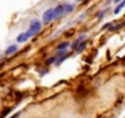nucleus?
<instances>
[{
	"label": "nucleus",
	"instance_id": "obj_8",
	"mask_svg": "<svg viewBox=\"0 0 125 118\" xmlns=\"http://www.w3.org/2000/svg\"><path fill=\"white\" fill-rule=\"evenodd\" d=\"M124 6H125V0H123L121 3H119V5H118V6L114 9V11H113V12H114V15H118V14L121 11V9H123Z\"/></svg>",
	"mask_w": 125,
	"mask_h": 118
},
{
	"label": "nucleus",
	"instance_id": "obj_17",
	"mask_svg": "<svg viewBox=\"0 0 125 118\" xmlns=\"http://www.w3.org/2000/svg\"><path fill=\"white\" fill-rule=\"evenodd\" d=\"M20 114H21V112H17V113H15L14 116H11L10 118H19V117H20Z\"/></svg>",
	"mask_w": 125,
	"mask_h": 118
},
{
	"label": "nucleus",
	"instance_id": "obj_12",
	"mask_svg": "<svg viewBox=\"0 0 125 118\" xmlns=\"http://www.w3.org/2000/svg\"><path fill=\"white\" fill-rule=\"evenodd\" d=\"M57 59H58V57H57V55H55V57H50V58H48L47 60H45V64H47V65H50V64H55Z\"/></svg>",
	"mask_w": 125,
	"mask_h": 118
},
{
	"label": "nucleus",
	"instance_id": "obj_13",
	"mask_svg": "<svg viewBox=\"0 0 125 118\" xmlns=\"http://www.w3.org/2000/svg\"><path fill=\"white\" fill-rule=\"evenodd\" d=\"M65 54H66V49H60V51L57 52V57H63Z\"/></svg>",
	"mask_w": 125,
	"mask_h": 118
},
{
	"label": "nucleus",
	"instance_id": "obj_7",
	"mask_svg": "<svg viewBox=\"0 0 125 118\" xmlns=\"http://www.w3.org/2000/svg\"><path fill=\"white\" fill-rule=\"evenodd\" d=\"M86 47H87V41L81 42V43L77 46V48H76V53H81V52H83Z\"/></svg>",
	"mask_w": 125,
	"mask_h": 118
},
{
	"label": "nucleus",
	"instance_id": "obj_18",
	"mask_svg": "<svg viewBox=\"0 0 125 118\" xmlns=\"http://www.w3.org/2000/svg\"><path fill=\"white\" fill-rule=\"evenodd\" d=\"M113 3L114 4H119V3H121V0H113Z\"/></svg>",
	"mask_w": 125,
	"mask_h": 118
},
{
	"label": "nucleus",
	"instance_id": "obj_5",
	"mask_svg": "<svg viewBox=\"0 0 125 118\" xmlns=\"http://www.w3.org/2000/svg\"><path fill=\"white\" fill-rule=\"evenodd\" d=\"M17 49H19V47H17L16 44H12V46H10V47H7V48H6V51H5L4 55L10 57V55H12L14 53H16V52H17Z\"/></svg>",
	"mask_w": 125,
	"mask_h": 118
},
{
	"label": "nucleus",
	"instance_id": "obj_1",
	"mask_svg": "<svg viewBox=\"0 0 125 118\" xmlns=\"http://www.w3.org/2000/svg\"><path fill=\"white\" fill-rule=\"evenodd\" d=\"M42 30V22L38 18H33L29 22V27H28V33L31 34V37H34L36 34H38Z\"/></svg>",
	"mask_w": 125,
	"mask_h": 118
},
{
	"label": "nucleus",
	"instance_id": "obj_16",
	"mask_svg": "<svg viewBox=\"0 0 125 118\" xmlns=\"http://www.w3.org/2000/svg\"><path fill=\"white\" fill-rule=\"evenodd\" d=\"M11 111H12V108H7V110H5V111L3 112V116H1V117H3V118H5V117H6V114H7V113H10Z\"/></svg>",
	"mask_w": 125,
	"mask_h": 118
},
{
	"label": "nucleus",
	"instance_id": "obj_15",
	"mask_svg": "<svg viewBox=\"0 0 125 118\" xmlns=\"http://www.w3.org/2000/svg\"><path fill=\"white\" fill-rule=\"evenodd\" d=\"M105 12H107V10H102V11H101V12H99V14L97 15V17H98V20H101V18H102V17L104 16V14H105Z\"/></svg>",
	"mask_w": 125,
	"mask_h": 118
},
{
	"label": "nucleus",
	"instance_id": "obj_14",
	"mask_svg": "<svg viewBox=\"0 0 125 118\" xmlns=\"http://www.w3.org/2000/svg\"><path fill=\"white\" fill-rule=\"evenodd\" d=\"M110 26H112V24H110V22H107V24H104V25H103V26L101 27V30H105V28H109Z\"/></svg>",
	"mask_w": 125,
	"mask_h": 118
},
{
	"label": "nucleus",
	"instance_id": "obj_11",
	"mask_svg": "<svg viewBox=\"0 0 125 118\" xmlns=\"http://www.w3.org/2000/svg\"><path fill=\"white\" fill-rule=\"evenodd\" d=\"M70 46H71V44H70L69 42H61V43L57 47V49H58V51H60V49H66V48H69Z\"/></svg>",
	"mask_w": 125,
	"mask_h": 118
},
{
	"label": "nucleus",
	"instance_id": "obj_4",
	"mask_svg": "<svg viewBox=\"0 0 125 118\" xmlns=\"http://www.w3.org/2000/svg\"><path fill=\"white\" fill-rule=\"evenodd\" d=\"M29 38H32L31 34H29L28 32H23V33H20L19 36L16 37V42H17V43H25V42L28 41Z\"/></svg>",
	"mask_w": 125,
	"mask_h": 118
},
{
	"label": "nucleus",
	"instance_id": "obj_3",
	"mask_svg": "<svg viewBox=\"0 0 125 118\" xmlns=\"http://www.w3.org/2000/svg\"><path fill=\"white\" fill-rule=\"evenodd\" d=\"M63 15H65V4H60V5L54 8V16H55V18H59Z\"/></svg>",
	"mask_w": 125,
	"mask_h": 118
},
{
	"label": "nucleus",
	"instance_id": "obj_10",
	"mask_svg": "<svg viewBox=\"0 0 125 118\" xmlns=\"http://www.w3.org/2000/svg\"><path fill=\"white\" fill-rule=\"evenodd\" d=\"M67 58H69V55H67V54H65V55H63V57H58L57 62H55V65H60L63 62H65V60H66Z\"/></svg>",
	"mask_w": 125,
	"mask_h": 118
},
{
	"label": "nucleus",
	"instance_id": "obj_9",
	"mask_svg": "<svg viewBox=\"0 0 125 118\" xmlns=\"http://www.w3.org/2000/svg\"><path fill=\"white\" fill-rule=\"evenodd\" d=\"M74 9H75V5H74V4H65V14L73 12Z\"/></svg>",
	"mask_w": 125,
	"mask_h": 118
},
{
	"label": "nucleus",
	"instance_id": "obj_6",
	"mask_svg": "<svg viewBox=\"0 0 125 118\" xmlns=\"http://www.w3.org/2000/svg\"><path fill=\"white\" fill-rule=\"evenodd\" d=\"M85 38H86V34H85V33H83V34H81V36H80V37L76 39V41H75L73 44L70 46V48H73V49H76V48H77V46H79L81 42H83V41H85Z\"/></svg>",
	"mask_w": 125,
	"mask_h": 118
},
{
	"label": "nucleus",
	"instance_id": "obj_19",
	"mask_svg": "<svg viewBox=\"0 0 125 118\" xmlns=\"http://www.w3.org/2000/svg\"><path fill=\"white\" fill-rule=\"evenodd\" d=\"M75 1H77V3H79V1H83V0H75Z\"/></svg>",
	"mask_w": 125,
	"mask_h": 118
},
{
	"label": "nucleus",
	"instance_id": "obj_2",
	"mask_svg": "<svg viewBox=\"0 0 125 118\" xmlns=\"http://www.w3.org/2000/svg\"><path fill=\"white\" fill-rule=\"evenodd\" d=\"M54 18H55V16H54V9H53V8H50V9H48V10L44 11V14H43V24L48 25Z\"/></svg>",
	"mask_w": 125,
	"mask_h": 118
}]
</instances>
